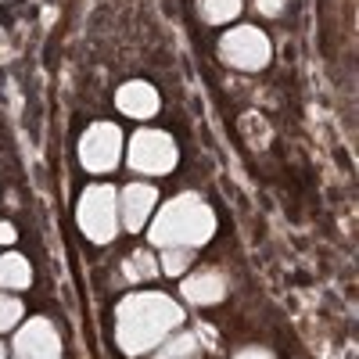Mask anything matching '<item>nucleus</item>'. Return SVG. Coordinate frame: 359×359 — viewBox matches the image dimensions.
I'll use <instances>...</instances> for the list:
<instances>
[{"mask_svg": "<svg viewBox=\"0 0 359 359\" xmlns=\"http://www.w3.org/2000/svg\"><path fill=\"white\" fill-rule=\"evenodd\" d=\"M22 323V298L0 294V331H15Z\"/></svg>", "mask_w": 359, "mask_h": 359, "instance_id": "nucleus-16", "label": "nucleus"}, {"mask_svg": "<svg viewBox=\"0 0 359 359\" xmlns=\"http://www.w3.org/2000/svg\"><path fill=\"white\" fill-rule=\"evenodd\" d=\"M180 323H184V309H180L169 294L137 291V294H126L115 309V341L126 355H147V352H155Z\"/></svg>", "mask_w": 359, "mask_h": 359, "instance_id": "nucleus-1", "label": "nucleus"}, {"mask_svg": "<svg viewBox=\"0 0 359 359\" xmlns=\"http://www.w3.org/2000/svg\"><path fill=\"white\" fill-rule=\"evenodd\" d=\"M237 359H273V352H269V348H241Z\"/></svg>", "mask_w": 359, "mask_h": 359, "instance_id": "nucleus-18", "label": "nucleus"}, {"mask_svg": "<svg viewBox=\"0 0 359 359\" xmlns=\"http://www.w3.org/2000/svg\"><path fill=\"white\" fill-rule=\"evenodd\" d=\"M162 269H158V262H155V255L147 252V248H137L126 262H123V277L130 280V284H140V280H151V277H158Z\"/></svg>", "mask_w": 359, "mask_h": 359, "instance_id": "nucleus-12", "label": "nucleus"}, {"mask_svg": "<svg viewBox=\"0 0 359 359\" xmlns=\"http://www.w3.org/2000/svg\"><path fill=\"white\" fill-rule=\"evenodd\" d=\"M198 15L208 25H223L241 15V0H198Z\"/></svg>", "mask_w": 359, "mask_h": 359, "instance_id": "nucleus-13", "label": "nucleus"}, {"mask_svg": "<svg viewBox=\"0 0 359 359\" xmlns=\"http://www.w3.org/2000/svg\"><path fill=\"white\" fill-rule=\"evenodd\" d=\"M4 355H8V352H4V345H0V359H4Z\"/></svg>", "mask_w": 359, "mask_h": 359, "instance_id": "nucleus-20", "label": "nucleus"}, {"mask_svg": "<svg viewBox=\"0 0 359 359\" xmlns=\"http://www.w3.org/2000/svg\"><path fill=\"white\" fill-rule=\"evenodd\" d=\"M15 355L18 359H62V338L54 323L43 316L25 320L15 331Z\"/></svg>", "mask_w": 359, "mask_h": 359, "instance_id": "nucleus-7", "label": "nucleus"}, {"mask_svg": "<svg viewBox=\"0 0 359 359\" xmlns=\"http://www.w3.org/2000/svg\"><path fill=\"white\" fill-rule=\"evenodd\" d=\"M284 4H287V0H255L259 15H266V18H277L284 11Z\"/></svg>", "mask_w": 359, "mask_h": 359, "instance_id": "nucleus-17", "label": "nucleus"}, {"mask_svg": "<svg viewBox=\"0 0 359 359\" xmlns=\"http://www.w3.org/2000/svg\"><path fill=\"white\" fill-rule=\"evenodd\" d=\"M29 284H33V266L25 255L18 252L0 255V291H22Z\"/></svg>", "mask_w": 359, "mask_h": 359, "instance_id": "nucleus-11", "label": "nucleus"}, {"mask_svg": "<svg viewBox=\"0 0 359 359\" xmlns=\"http://www.w3.org/2000/svg\"><path fill=\"white\" fill-rule=\"evenodd\" d=\"M176 140L162 130H137L130 137V151H126V162L133 172H144V176H165L176 169Z\"/></svg>", "mask_w": 359, "mask_h": 359, "instance_id": "nucleus-4", "label": "nucleus"}, {"mask_svg": "<svg viewBox=\"0 0 359 359\" xmlns=\"http://www.w3.org/2000/svg\"><path fill=\"white\" fill-rule=\"evenodd\" d=\"M212 233H216V212L194 191L165 201V208H158L151 230H147L155 248H201L212 241Z\"/></svg>", "mask_w": 359, "mask_h": 359, "instance_id": "nucleus-2", "label": "nucleus"}, {"mask_svg": "<svg viewBox=\"0 0 359 359\" xmlns=\"http://www.w3.org/2000/svg\"><path fill=\"white\" fill-rule=\"evenodd\" d=\"M158 201V191L151 184H130L118 194V223H123L130 233L144 230L147 219H151V208Z\"/></svg>", "mask_w": 359, "mask_h": 359, "instance_id": "nucleus-8", "label": "nucleus"}, {"mask_svg": "<svg viewBox=\"0 0 359 359\" xmlns=\"http://www.w3.org/2000/svg\"><path fill=\"white\" fill-rule=\"evenodd\" d=\"M219 57L237 72H259L269 65V40L255 25H237L219 40Z\"/></svg>", "mask_w": 359, "mask_h": 359, "instance_id": "nucleus-5", "label": "nucleus"}, {"mask_svg": "<svg viewBox=\"0 0 359 359\" xmlns=\"http://www.w3.org/2000/svg\"><path fill=\"white\" fill-rule=\"evenodd\" d=\"M194 262V248H162L158 269H165V277H180Z\"/></svg>", "mask_w": 359, "mask_h": 359, "instance_id": "nucleus-15", "label": "nucleus"}, {"mask_svg": "<svg viewBox=\"0 0 359 359\" xmlns=\"http://www.w3.org/2000/svg\"><path fill=\"white\" fill-rule=\"evenodd\" d=\"M76 223L94 245H108L118 233V194L108 184H90L79 194Z\"/></svg>", "mask_w": 359, "mask_h": 359, "instance_id": "nucleus-3", "label": "nucleus"}, {"mask_svg": "<svg viewBox=\"0 0 359 359\" xmlns=\"http://www.w3.org/2000/svg\"><path fill=\"white\" fill-rule=\"evenodd\" d=\"M15 237H18V233H15V226H11L8 219H0V245H11Z\"/></svg>", "mask_w": 359, "mask_h": 359, "instance_id": "nucleus-19", "label": "nucleus"}, {"mask_svg": "<svg viewBox=\"0 0 359 359\" xmlns=\"http://www.w3.org/2000/svg\"><path fill=\"white\" fill-rule=\"evenodd\" d=\"M180 291H184V298L194 302V306H216V302L226 298V280H223V273H216V269H198L194 277L184 280Z\"/></svg>", "mask_w": 359, "mask_h": 359, "instance_id": "nucleus-10", "label": "nucleus"}, {"mask_svg": "<svg viewBox=\"0 0 359 359\" xmlns=\"http://www.w3.org/2000/svg\"><path fill=\"white\" fill-rule=\"evenodd\" d=\"M123 158V133L115 123H94L79 137V162L86 172H111Z\"/></svg>", "mask_w": 359, "mask_h": 359, "instance_id": "nucleus-6", "label": "nucleus"}, {"mask_svg": "<svg viewBox=\"0 0 359 359\" xmlns=\"http://www.w3.org/2000/svg\"><path fill=\"white\" fill-rule=\"evenodd\" d=\"M115 104L130 118H151L158 111V90L151 83H144V79H130V83L118 86Z\"/></svg>", "mask_w": 359, "mask_h": 359, "instance_id": "nucleus-9", "label": "nucleus"}, {"mask_svg": "<svg viewBox=\"0 0 359 359\" xmlns=\"http://www.w3.org/2000/svg\"><path fill=\"white\" fill-rule=\"evenodd\" d=\"M155 359H201V345L194 334H176L155 352Z\"/></svg>", "mask_w": 359, "mask_h": 359, "instance_id": "nucleus-14", "label": "nucleus"}]
</instances>
